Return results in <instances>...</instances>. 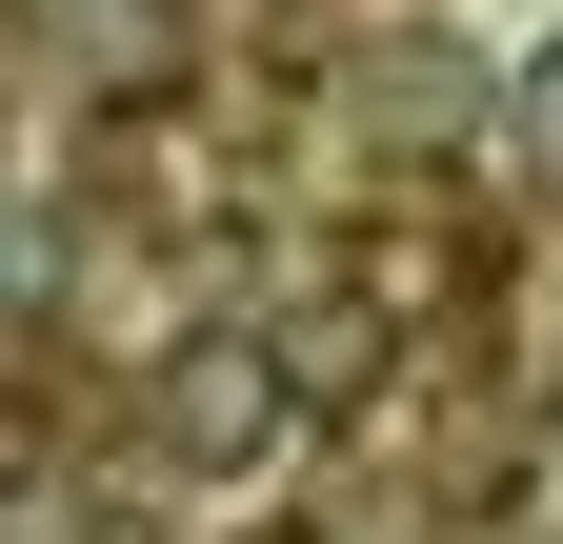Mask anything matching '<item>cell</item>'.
<instances>
[]
</instances>
